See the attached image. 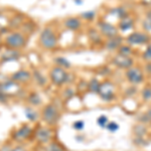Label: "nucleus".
Here are the masks:
<instances>
[{
    "label": "nucleus",
    "mask_w": 151,
    "mask_h": 151,
    "mask_svg": "<svg viewBox=\"0 0 151 151\" xmlns=\"http://www.w3.org/2000/svg\"><path fill=\"white\" fill-rule=\"evenodd\" d=\"M40 47L47 50H52L58 47V36L55 29L50 26H47L41 30L40 38H38Z\"/></svg>",
    "instance_id": "nucleus-1"
},
{
    "label": "nucleus",
    "mask_w": 151,
    "mask_h": 151,
    "mask_svg": "<svg viewBox=\"0 0 151 151\" xmlns=\"http://www.w3.org/2000/svg\"><path fill=\"white\" fill-rule=\"evenodd\" d=\"M133 25H134L133 19L131 17H127V16L121 19L120 23H119V27H120L122 31H126L128 29H131L133 27Z\"/></svg>",
    "instance_id": "nucleus-17"
},
{
    "label": "nucleus",
    "mask_w": 151,
    "mask_h": 151,
    "mask_svg": "<svg viewBox=\"0 0 151 151\" xmlns=\"http://www.w3.org/2000/svg\"><path fill=\"white\" fill-rule=\"evenodd\" d=\"M64 25H65V27L67 29H69V30L77 31L81 28L82 22H81V20L77 17H70V18H67L64 21Z\"/></svg>",
    "instance_id": "nucleus-14"
},
{
    "label": "nucleus",
    "mask_w": 151,
    "mask_h": 151,
    "mask_svg": "<svg viewBox=\"0 0 151 151\" xmlns=\"http://www.w3.org/2000/svg\"><path fill=\"white\" fill-rule=\"evenodd\" d=\"M89 35L90 40L93 41L94 43H100L102 41V37H101V35L96 30V29H91L88 33Z\"/></svg>",
    "instance_id": "nucleus-20"
},
{
    "label": "nucleus",
    "mask_w": 151,
    "mask_h": 151,
    "mask_svg": "<svg viewBox=\"0 0 151 151\" xmlns=\"http://www.w3.org/2000/svg\"><path fill=\"white\" fill-rule=\"evenodd\" d=\"M149 36L143 32H133L127 37V41L130 45H145L149 41Z\"/></svg>",
    "instance_id": "nucleus-9"
},
{
    "label": "nucleus",
    "mask_w": 151,
    "mask_h": 151,
    "mask_svg": "<svg viewBox=\"0 0 151 151\" xmlns=\"http://www.w3.org/2000/svg\"><path fill=\"white\" fill-rule=\"evenodd\" d=\"M98 94L105 101H111L114 98V86L110 82H105L100 84Z\"/></svg>",
    "instance_id": "nucleus-6"
},
{
    "label": "nucleus",
    "mask_w": 151,
    "mask_h": 151,
    "mask_svg": "<svg viewBox=\"0 0 151 151\" xmlns=\"http://www.w3.org/2000/svg\"><path fill=\"white\" fill-rule=\"evenodd\" d=\"M142 96H143V98H144V100L151 99V89H150V88H147V89L143 90Z\"/></svg>",
    "instance_id": "nucleus-30"
},
{
    "label": "nucleus",
    "mask_w": 151,
    "mask_h": 151,
    "mask_svg": "<svg viewBox=\"0 0 151 151\" xmlns=\"http://www.w3.org/2000/svg\"><path fill=\"white\" fill-rule=\"evenodd\" d=\"M143 26L146 30L151 31V17H148L147 19H145L144 22H143Z\"/></svg>",
    "instance_id": "nucleus-31"
},
{
    "label": "nucleus",
    "mask_w": 151,
    "mask_h": 151,
    "mask_svg": "<svg viewBox=\"0 0 151 151\" xmlns=\"http://www.w3.org/2000/svg\"><path fill=\"white\" fill-rule=\"evenodd\" d=\"M121 42H122V37H120L119 35H116L114 37L109 38L108 41L106 42V47L109 50H114L121 47Z\"/></svg>",
    "instance_id": "nucleus-16"
},
{
    "label": "nucleus",
    "mask_w": 151,
    "mask_h": 151,
    "mask_svg": "<svg viewBox=\"0 0 151 151\" xmlns=\"http://www.w3.org/2000/svg\"><path fill=\"white\" fill-rule=\"evenodd\" d=\"M70 75L68 74L67 70L60 67H53L50 72V79L55 86H63L69 81Z\"/></svg>",
    "instance_id": "nucleus-3"
},
{
    "label": "nucleus",
    "mask_w": 151,
    "mask_h": 151,
    "mask_svg": "<svg viewBox=\"0 0 151 151\" xmlns=\"http://www.w3.org/2000/svg\"><path fill=\"white\" fill-rule=\"evenodd\" d=\"M99 29L101 31V33L104 36L108 38L114 37V36L118 35V29H117L113 24L105 22V21H101V22L98 23Z\"/></svg>",
    "instance_id": "nucleus-8"
},
{
    "label": "nucleus",
    "mask_w": 151,
    "mask_h": 151,
    "mask_svg": "<svg viewBox=\"0 0 151 151\" xmlns=\"http://www.w3.org/2000/svg\"><path fill=\"white\" fill-rule=\"evenodd\" d=\"M146 70H147L148 73H150V74H151V62L148 63L147 65H146Z\"/></svg>",
    "instance_id": "nucleus-35"
},
{
    "label": "nucleus",
    "mask_w": 151,
    "mask_h": 151,
    "mask_svg": "<svg viewBox=\"0 0 151 151\" xmlns=\"http://www.w3.org/2000/svg\"><path fill=\"white\" fill-rule=\"evenodd\" d=\"M114 13H117L118 14V16L120 17L121 19L126 17L127 16V12H126L125 10H124L123 8H117V9H114Z\"/></svg>",
    "instance_id": "nucleus-28"
},
{
    "label": "nucleus",
    "mask_w": 151,
    "mask_h": 151,
    "mask_svg": "<svg viewBox=\"0 0 151 151\" xmlns=\"http://www.w3.org/2000/svg\"><path fill=\"white\" fill-rule=\"evenodd\" d=\"M147 117H148L149 119H151V108L149 109V111L147 112Z\"/></svg>",
    "instance_id": "nucleus-37"
},
{
    "label": "nucleus",
    "mask_w": 151,
    "mask_h": 151,
    "mask_svg": "<svg viewBox=\"0 0 151 151\" xmlns=\"http://www.w3.org/2000/svg\"><path fill=\"white\" fill-rule=\"evenodd\" d=\"M95 12L94 11H86L84 12V13H82V17L84 19H86V20H93L94 17H95Z\"/></svg>",
    "instance_id": "nucleus-24"
},
{
    "label": "nucleus",
    "mask_w": 151,
    "mask_h": 151,
    "mask_svg": "<svg viewBox=\"0 0 151 151\" xmlns=\"http://www.w3.org/2000/svg\"><path fill=\"white\" fill-rule=\"evenodd\" d=\"M97 123H98L99 126H101V127H106L107 123H108V119H107L106 116L102 115V116H100L99 118H98V120H97Z\"/></svg>",
    "instance_id": "nucleus-26"
},
{
    "label": "nucleus",
    "mask_w": 151,
    "mask_h": 151,
    "mask_svg": "<svg viewBox=\"0 0 151 151\" xmlns=\"http://www.w3.org/2000/svg\"><path fill=\"white\" fill-rule=\"evenodd\" d=\"M73 127H74L76 130H82V129L84 128V122H83V121H77V122L74 123Z\"/></svg>",
    "instance_id": "nucleus-32"
},
{
    "label": "nucleus",
    "mask_w": 151,
    "mask_h": 151,
    "mask_svg": "<svg viewBox=\"0 0 151 151\" xmlns=\"http://www.w3.org/2000/svg\"><path fill=\"white\" fill-rule=\"evenodd\" d=\"M25 114H26V117H27L29 120H31V121H35V119L37 118V116H36L35 112L33 111V110H31V109H29V111L26 110L25 111Z\"/></svg>",
    "instance_id": "nucleus-27"
},
{
    "label": "nucleus",
    "mask_w": 151,
    "mask_h": 151,
    "mask_svg": "<svg viewBox=\"0 0 151 151\" xmlns=\"http://www.w3.org/2000/svg\"><path fill=\"white\" fill-rule=\"evenodd\" d=\"M107 129H108L109 131H111V132H115V131H117L119 129V126L118 124L115 123V122H111L109 124H107Z\"/></svg>",
    "instance_id": "nucleus-29"
},
{
    "label": "nucleus",
    "mask_w": 151,
    "mask_h": 151,
    "mask_svg": "<svg viewBox=\"0 0 151 151\" xmlns=\"http://www.w3.org/2000/svg\"><path fill=\"white\" fill-rule=\"evenodd\" d=\"M19 89V84L16 82H14L13 80L9 82H4L0 84V93L5 95L6 97L12 96V95H15L18 93Z\"/></svg>",
    "instance_id": "nucleus-5"
},
{
    "label": "nucleus",
    "mask_w": 151,
    "mask_h": 151,
    "mask_svg": "<svg viewBox=\"0 0 151 151\" xmlns=\"http://www.w3.org/2000/svg\"><path fill=\"white\" fill-rule=\"evenodd\" d=\"M29 102H30L32 105H38V104H40L41 99L36 93H33L30 95V97H29Z\"/></svg>",
    "instance_id": "nucleus-23"
},
{
    "label": "nucleus",
    "mask_w": 151,
    "mask_h": 151,
    "mask_svg": "<svg viewBox=\"0 0 151 151\" xmlns=\"http://www.w3.org/2000/svg\"><path fill=\"white\" fill-rule=\"evenodd\" d=\"M32 78V75H31L30 72L26 70H19L17 72H15L11 77V80H13L14 82L20 84H25L30 81V79Z\"/></svg>",
    "instance_id": "nucleus-12"
},
{
    "label": "nucleus",
    "mask_w": 151,
    "mask_h": 151,
    "mask_svg": "<svg viewBox=\"0 0 151 151\" xmlns=\"http://www.w3.org/2000/svg\"><path fill=\"white\" fill-rule=\"evenodd\" d=\"M52 131L45 127L38 128L35 132V140L37 141L38 143H41V144H47V143H48L52 140Z\"/></svg>",
    "instance_id": "nucleus-7"
},
{
    "label": "nucleus",
    "mask_w": 151,
    "mask_h": 151,
    "mask_svg": "<svg viewBox=\"0 0 151 151\" xmlns=\"http://www.w3.org/2000/svg\"><path fill=\"white\" fill-rule=\"evenodd\" d=\"M20 52L19 50H6L5 52L2 55V62H10V60H17L20 58Z\"/></svg>",
    "instance_id": "nucleus-15"
},
{
    "label": "nucleus",
    "mask_w": 151,
    "mask_h": 151,
    "mask_svg": "<svg viewBox=\"0 0 151 151\" xmlns=\"http://www.w3.org/2000/svg\"><path fill=\"white\" fill-rule=\"evenodd\" d=\"M126 76H127L129 82L132 84H140L143 81V73L138 68H129Z\"/></svg>",
    "instance_id": "nucleus-10"
},
{
    "label": "nucleus",
    "mask_w": 151,
    "mask_h": 151,
    "mask_svg": "<svg viewBox=\"0 0 151 151\" xmlns=\"http://www.w3.org/2000/svg\"><path fill=\"white\" fill-rule=\"evenodd\" d=\"M31 75H32V77L35 79V81L37 82L38 85H40V86H45V83H47V78L41 74L40 70H35Z\"/></svg>",
    "instance_id": "nucleus-19"
},
{
    "label": "nucleus",
    "mask_w": 151,
    "mask_h": 151,
    "mask_svg": "<svg viewBox=\"0 0 151 151\" xmlns=\"http://www.w3.org/2000/svg\"><path fill=\"white\" fill-rule=\"evenodd\" d=\"M55 65H57L58 67H60V68H63V69H65V70L70 69V63L65 58H63V57L55 58Z\"/></svg>",
    "instance_id": "nucleus-18"
},
{
    "label": "nucleus",
    "mask_w": 151,
    "mask_h": 151,
    "mask_svg": "<svg viewBox=\"0 0 151 151\" xmlns=\"http://www.w3.org/2000/svg\"><path fill=\"white\" fill-rule=\"evenodd\" d=\"M41 117H42V120L45 123H47L48 125H55L60 119V112L55 105L50 104L43 108Z\"/></svg>",
    "instance_id": "nucleus-4"
},
{
    "label": "nucleus",
    "mask_w": 151,
    "mask_h": 151,
    "mask_svg": "<svg viewBox=\"0 0 151 151\" xmlns=\"http://www.w3.org/2000/svg\"><path fill=\"white\" fill-rule=\"evenodd\" d=\"M26 42H27V38L25 33L20 31H12L5 37V45L10 50H21L26 45Z\"/></svg>",
    "instance_id": "nucleus-2"
},
{
    "label": "nucleus",
    "mask_w": 151,
    "mask_h": 151,
    "mask_svg": "<svg viewBox=\"0 0 151 151\" xmlns=\"http://www.w3.org/2000/svg\"><path fill=\"white\" fill-rule=\"evenodd\" d=\"M99 88H100V84L97 79H92L89 84H88V89H89L92 93H98Z\"/></svg>",
    "instance_id": "nucleus-21"
},
{
    "label": "nucleus",
    "mask_w": 151,
    "mask_h": 151,
    "mask_svg": "<svg viewBox=\"0 0 151 151\" xmlns=\"http://www.w3.org/2000/svg\"><path fill=\"white\" fill-rule=\"evenodd\" d=\"M32 129L29 126L24 125L22 127H20L19 129L15 131L13 133V139L15 141H24L26 139H28L31 135H32Z\"/></svg>",
    "instance_id": "nucleus-11"
},
{
    "label": "nucleus",
    "mask_w": 151,
    "mask_h": 151,
    "mask_svg": "<svg viewBox=\"0 0 151 151\" xmlns=\"http://www.w3.org/2000/svg\"><path fill=\"white\" fill-rule=\"evenodd\" d=\"M75 2L78 4V5H80V4L83 3V0H75Z\"/></svg>",
    "instance_id": "nucleus-36"
},
{
    "label": "nucleus",
    "mask_w": 151,
    "mask_h": 151,
    "mask_svg": "<svg viewBox=\"0 0 151 151\" xmlns=\"http://www.w3.org/2000/svg\"><path fill=\"white\" fill-rule=\"evenodd\" d=\"M131 53H132V50L128 45H122V47H119V55L129 57V55H131Z\"/></svg>",
    "instance_id": "nucleus-22"
},
{
    "label": "nucleus",
    "mask_w": 151,
    "mask_h": 151,
    "mask_svg": "<svg viewBox=\"0 0 151 151\" xmlns=\"http://www.w3.org/2000/svg\"><path fill=\"white\" fill-rule=\"evenodd\" d=\"M11 151H27V150L24 147H21V146H16V147H14Z\"/></svg>",
    "instance_id": "nucleus-34"
},
{
    "label": "nucleus",
    "mask_w": 151,
    "mask_h": 151,
    "mask_svg": "<svg viewBox=\"0 0 151 151\" xmlns=\"http://www.w3.org/2000/svg\"><path fill=\"white\" fill-rule=\"evenodd\" d=\"M143 58L146 62H151V45L146 47V50L143 53Z\"/></svg>",
    "instance_id": "nucleus-25"
},
{
    "label": "nucleus",
    "mask_w": 151,
    "mask_h": 151,
    "mask_svg": "<svg viewBox=\"0 0 151 151\" xmlns=\"http://www.w3.org/2000/svg\"><path fill=\"white\" fill-rule=\"evenodd\" d=\"M50 151H62L60 147H58L57 144H50Z\"/></svg>",
    "instance_id": "nucleus-33"
},
{
    "label": "nucleus",
    "mask_w": 151,
    "mask_h": 151,
    "mask_svg": "<svg viewBox=\"0 0 151 151\" xmlns=\"http://www.w3.org/2000/svg\"><path fill=\"white\" fill-rule=\"evenodd\" d=\"M113 64L121 69H129L133 65V60L129 57L118 55L113 58Z\"/></svg>",
    "instance_id": "nucleus-13"
}]
</instances>
